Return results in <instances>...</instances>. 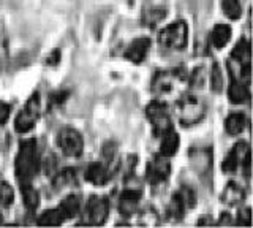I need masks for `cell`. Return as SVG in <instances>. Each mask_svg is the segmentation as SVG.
<instances>
[{
    "mask_svg": "<svg viewBox=\"0 0 253 228\" xmlns=\"http://www.w3.org/2000/svg\"><path fill=\"white\" fill-rule=\"evenodd\" d=\"M40 167H42V163H40V157H38L37 141L35 139L22 141L14 163V171L19 182L21 184L32 182L38 175Z\"/></svg>",
    "mask_w": 253,
    "mask_h": 228,
    "instance_id": "obj_1",
    "label": "cell"
},
{
    "mask_svg": "<svg viewBox=\"0 0 253 228\" xmlns=\"http://www.w3.org/2000/svg\"><path fill=\"white\" fill-rule=\"evenodd\" d=\"M176 114L177 119L185 127H192V125L203 121L206 116V105L193 93H187L182 95L176 103Z\"/></svg>",
    "mask_w": 253,
    "mask_h": 228,
    "instance_id": "obj_2",
    "label": "cell"
},
{
    "mask_svg": "<svg viewBox=\"0 0 253 228\" xmlns=\"http://www.w3.org/2000/svg\"><path fill=\"white\" fill-rule=\"evenodd\" d=\"M158 40L166 49L182 51L188 43V27L185 21H174L166 26L158 35Z\"/></svg>",
    "mask_w": 253,
    "mask_h": 228,
    "instance_id": "obj_3",
    "label": "cell"
},
{
    "mask_svg": "<svg viewBox=\"0 0 253 228\" xmlns=\"http://www.w3.org/2000/svg\"><path fill=\"white\" fill-rule=\"evenodd\" d=\"M40 114H42V101H40L38 93H34L29 100L26 101V105L19 111L18 117H16L14 127L19 133H27L35 127V124L40 119Z\"/></svg>",
    "mask_w": 253,
    "mask_h": 228,
    "instance_id": "obj_4",
    "label": "cell"
},
{
    "mask_svg": "<svg viewBox=\"0 0 253 228\" xmlns=\"http://www.w3.org/2000/svg\"><path fill=\"white\" fill-rule=\"evenodd\" d=\"M57 144L67 157H79L84 151L83 135L73 127H63L57 135Z\"/></svg>",
    "mask_w": 253,
    "mask_h": 228,
    "instance_id": "obj_5",
    "label": "cell"
},
{
    "mask_svg": "<svg viewBox=\"0 0 253 228\" xmlns=\"http://www.w3.org/2000/svg\"><path fill=\"white\" fill-rule=\"evenodd\" d=\"M146 114L149 117L150 124H152L154 133L157 137H162L163 133L172 129L171 117L168 114V108H166V105L162 103V101H158V100L152 101V103L147 106Z\"/></svg>",
    "mask_w": 253,
    "mask_h": 228,
    "instance_id": "obj_6",
    "label": "cell"
},
{
    "mask_svg": "<svg viewBox=\"0 0 253 228\" xmlns=\"http://www.w3.org/2000/svg\"><path fill=\"white\" fill-rule=\"evenodd\" d=\"M109 214V203L105 196L95 195L87 201L84 209V220L89 225H103Z\"/></svg>",
    "mask_w": 253,
    "mask_h": 228,
    "instance_id": "obj_7",
    "label": "cell"
},
{
    "mask_svg": "<svg viewBox=\"0 0 253 228\" xmlns=\"http://www.w3.org/2000/svg\"><path fill=\"white\" fill-rule=\"evenodd\" d=\"M250 162V147L247 143H237L229 154L226 155V159L223 160V168L225 173H234L241 165H247Z\"/></svg>",
    "mask_w": 253,
    "mask_h": 228,
    "instance_id": "obj_8",
    "label": "cell"
},
{
    "mask_svg": "<svg viewBox=\"0 0 253 228\" xmlns=\"http://www.w3.org/2000/svg\"><path fill=\"white\" fill-rule=\"evenodd\" d=\"M171 173V165L168 162V157L165 155H157L155 159L147 165L146 175L149 182L152 185L163 184L166 179H168Z\"/></svg>",
    "mask_w": 253,
    "mask_h": 228,
    "instance_id": "obj_9",
    "label": "cell"
},
{
    "mask_svg": "<svg viewBox=\"0 0 253 228\" xmlns=\"http://www.w3.org/2000/svg\"><path fill=\"white\" fill-rule=\"evenodd\" d=\"M150 49V40L146 37H138L126 46L125 49V59H128L133 64H142L147 57Z\"/></svg>",
    "mask_w": 253,
    "mask_h": 228,
    "instance_id": "obj_10",
    "label": "cell"
},
{
    "mask_svg": "<svg viewBox=\"0 0 253 228\" xmlns=\"http://www.w3.org/2000/svg\"><path fill=\"white\" fill-rule=\"evenodd\" d=\"M177 76L171 72H158L152 80V91L158 97H166L176 89Z\"/></svg>",
    "mask_w": 253,
    "mask_h": 228,
    "instance_id": "obj_11",
    "label": "cell"
},
{
    "mask_svg": "<svg viewBox=\"0 0 253 228\" xmlns=\"http://www.w3.org/2000/svg\"><path fill=\"white\" fill-rule=\"evenodd\" d=\"M139 198H141V192L138 188H134V187L125 188V192L121 195V198H119V211H121V214L125 217L133 216L138 209Z\"/></svg>",
    "mask_w": 253,
    "mask_h": 228,
    "instance_id": "obj_12",
    "label": "cell"
},
{
    "mask_svg": "<svg viewBox=\"0 0 253 228\" xmlns=\"http://www.w3.org/2000/svg\"><path fill=\"white\" fill-rule=\"evenodd\" d=\"M84 176L93 185H105L111 179V173H109V168L105 163L95 162V163H90L89 167H87Z\"/></svg>",
    "mask_w": 253,
    "mask_h": 228,
    "instance_id": "obj_13",
    "label": "cell"
},
{
    "mask_svg": "<svg viewBox=\"0 0 253 228\" xmlns=\"http://www.w3.org/2000/svg\"><path fill=\"white\" fill-rule=\"evenodd\" d=\"M160 138H162V141H160V155H165V157H168V159H169V157H172L179 149V135L174 132V129H171L166 133H163Z\"/></svg>",
    "mask_w": 253,
    "mask_h": 228,
    "instance_id": "obj_14",
    "label": "cell"
},
{
    "mask_svg": "<svg viewBox=\"0 0 253 228\" xmlns=\"http://www.w3.org/2000/svg\"><path fill=\"white\" fill-rule=\"evenodd\" d=\"M228 97L231 100V103H234V105L247 103L250 100V92H249L247 84L239 83V81H233L228 89Z\"/></svg>",
    "mask_w": 253,
    "mask_h": 228,
    "instance_id": "obj_15",
    "label": "cell"
},
{
    "mask_svg": "<svg viewBox=\"0 0 253 228\" xmlns=\"http://www.w3.org/2000/svg\"><path fill=\"white\" fill-rule=\"evenodd\" d=\"M231 38V27L228 24H217L211 32V43L213 48H225Z\"/></svg>",
    "mask_w": 253,
    "mask_h": 228,
    "instance_id": "obj_16",
    "label": "cell"
},
{
    "mask_svg": "<svg viewBox=\"0 0 253 228\" xmlns=\"http://www.w3.org/2000/svg\"><path fill=\"white\" fill-rule=\"evenodd\" d=\"M247 125V117L242 113H231L225 119V130L229 135H239L245 130Z\"/></svg>",
    "mask_w": 253,
    "mask_h": 228,
    "instance_id": "obj_17",
    "label": "cell"
},
{
    "mask_svg": "<svg viewBox=\"0 0 253 228\" xmlns=\"http://www.w3.org/2000/svg\"><path fill=\"white\" fill-rule=\"evenodd\" d=\"M231 60L237 62L241 65H250L252 60V46L249 40H241L234 46V49L231 52Z\"/></svg>",
    "mask_w": 253,
    "mask_h": 228,
    "instance_id": "obj_18",
    "label": "cell"
},
{
    "mask_svg": "<svg viewBox=\"0 0 253 228\" xmlns=\"http://www.w3.org/2000/svg\"><path fill=\"white\" fill-rule=\"evenodd\" d=\"M79 209H81V201H79V198L76 195H68L63 198V201L60 203V206H59V211L62 212V216L63 219H73Z\"/></svg>",
    "mask_w": 253,
    "mask_h": 228,
    "instance_id": "obj_19",
    "label": "cell"
},
{
    "mask_svg": "<svg viewBox=\"0 0 253 228\" xmlns=\"http://www.w3.org/2000/svg\"><path fill=\"white\" fill-rule=\"evenodd\" d=\"M221 200H223V203L229 204V206H234V204L241 203L244 200V190L241 185H237L236 182H229L226 187L223 193H221Z\"/></svg>",
    "mask_w": 253,
    "mask_h": 228,
    "instance_id": "obj_20",
    "label": "cell"
},
{
    "mask_svg": "<svg viewBox=\"0 0 253 228\" xmlns=\"http://www.w3.org/2000/svg\"><path fill=\"white\" fill-rule=\"evenodd\" d=\"M22 185V200H24V206L29 211H35L40 204V195L37 192V188L32 185V182L27 184H21Z\"/></svg>",
    "mask_w": 253,
    "mask_h": 228,
    "instance_id": "obj_21",
    "label": "cell"
},
{
    "mask_svg": "<svg viewBox=\"0 0 253 228\" xmlns=\"http://www.w3.org/2000/svg\"><path fill=\"white\" fill-rule=\"evenodd\" d=\"M63 220H65V219H63L59 208L47 209L38 217V225H42V227H59Z\"/></svg>",
    "mask_w": 253,
    "mask_h": 228,
    "instance_id": "obj_22",
    "label": "cell"
},
{
    "mask_svg": "<svg viewBox=\"0 0 253 228\" xmlns=\"http://www.w3.org/2000/svg\"><path fill=\"white\" fill-rule=\"evenodd\" d=\"M221 10L229 19H239L242 14L239 0H221Z\"/></svg>",
    "mask_w": 253,
    "mask_h": 228,
    "instance_id": "obj_23",
    "label": "cell"
},
{
    "mask_svg": "<svg viewBox=\"0 0 253 228\" xmlns=\"http://www.w3.org/2000/svg\"><path fill=\"white\" fill-rule=\"evenodd\" d=\"M187 206L184 204V201H182V198L179 196V193H174L172 195V198L168 204V214L172 217V219H182V216H184V212H185Z\"/></svg>",
    "mask_w": 253,
    "mask_h": 228,
    "instance_id": "obj_24",
    "label": "cell"
},
{
    "mask_svg": "<svg viewBox=\"0 0 253 228\" xmlns=\"http://www.w3.org/2000/svg\"><path fill=\"white\" fill-rule=\"evenodd\" d=\"M75 181H76V175L71 168H65L63 171L57 173V175H54V184L57 187H68L71 184H75Z\"/></svg>",
    "mask_w": 253,
    "mask_h": 228,
    "instance_id": "obj_25",
    "label": "cell"
},
{
    "mask_svg": "<svg viewBox=\"0 0 253 228\" xmlns=\"http://www.w3.org/2000/svg\"><path fill=\"white\" fill-rule=\"evenodd\" d=\"M14 200V192L13 187L8 182H0V206L6 208L10 206Z\"/></svg>",
    "mask_w": 253,
    "mask_h": 228,
    "instance_id": "obj_26",
    "label": "cell"
},
{
    "mask_svg": "<svg viewBox=\"0 0 253 228\" xmlns=\"http://www.w3.org/2000/svg\"><path fill=\"white\" fill-rule=\"evenodd\" d=\"M8 52V35L5 29V22L0 18V59H3Z\"/></svg>",
    "mask_w": 253,
    "mask_h": 228,
    "instance_id": "obj_27",
    "label": "cell"
},
{
    "mask_svg": "<svg viewBox=\"0 0 253 228\" xmlns=\"http://www.w3.org/2000/svg\"><path fill=\"white\" fill-rule=\"evenodd\" d=\"M221 84H223V78H221L220 68L215 65L212 68V86H213V89H215V91H220Z\"/></svg>",
    "mask_w": 253,
    "mask_h": 228,
    "instance_id": "obj_28",
    "label": "cell"
},
{
    "mask_svg": "<svg viewBox=\"0 0 253 228\" xmlns=\"http://www.w3.org/2000/svg\"><path fill=\"white\" fill-rule=\"evenodd\" d=\"M10 106H8L6 103H3V101H0V125L5 124L8 119H10Z\"/></svg>",
    "mask_w": 253,
    "mask_h": 228,
    "instance_id": "obj_29",
    "label": "cell"
},
{
    "mask_svg": "<svg viewBox=\"0 0 253 228\" xmlns=\"http://www.w3.org/2000/svg\"><path fill=\"white\" fill-rule=\"evenodd\" d=\"M250 220H252V216H250V209L249 208H245L244 211H241V214H239V222L241 225H245V227H249L250 225Z\"/></svg>",
    "mask_w": 253,
    "mask_h": 228,
    "instance_id": "obj_30",
    "label": "cell"
},
{
    "mask_svg": "<svg viewBox=\"0 0 253 228\" xmlns=\"http://www.w3.org/2000/svg\"><path fill=\"white\" fill-rule=\"evenodd\" d=\"M0 222H2V216H0Z\"/></svg>",
    "mask_w": 253,
    "mask_h": 228,
    "instance_id": "obj_31",
    "label": "cell"
}]
</instances>
